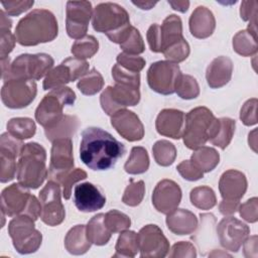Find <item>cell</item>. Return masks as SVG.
<instances>
[{"instance_id":"cell-1","label":"cell","mask_w":258,"mask_h":258,"mask_svg":"<svg viewBox=\"0 0 258 258\" xmlns=\"http://www.w3.org/2000/svg\"><path fill=\"white\" fill-rule=\"evenodd\" d=\"M125 151L123 143L101 128L89 127L82 132L80 157L83 163L93 170L114 167Z\"/></svg>"},{"instance_id":"cell-2","label":"cell","mask_w":258,"mask_h":258,"mask_svg":"<svg viewBox=\"0 0 258 258\" xmlns=\"http://www.w3.org/2000/svg\"><path fill=\"white\" fill-rule=\"evenodd\" d=\"M58 32L55 16L46 9H34L16 25V41L23 46H34L52 41Z\"/></svg>"},{"instance_id":"cell-3","label":"cell","mask_w":258,"mask_h":258,"mask_svg":"<svg viewBox=\"0 0 258 258\" xmlns=\"http://www.w3.org/2000/svg\"><path fill=\"white\" fill-rule=\"evenodd\" d=\"M92 24L96 31L105 33L112 42L118 44L127 38L132 29L128 12L113 2L100 3L95 7Z\"/></svg>"},{"instance_id":"cell-4","label":"cell","mask_w":258,"mask_h":258,"mask_svg":"<svg viewBox=\"0 0 258 258\" xmlns=\"http://www.w3.org/2000/svg\"><path fill=\"white\" fill-rule=\"evenodd\" d=\"M45 164L46 151L40 144L36 142L24 144L17 162L18 183L27 188H38L48 175Z\"/></svg>"},{"instance_id":"cell-5","label":"cell","mask_w":258,"mask_h":258,"mask_svg":"<svg viewBox=\"0 0 258 258\" xmlns=\"http://www.w3.org/2000/svg\"><path fill=\"white\" fill-rule=\"evenodd\" d=\"M219 119L207 107L191 109L184 119L182 139L184 145L191 150L204 146L216 135L219 129Z\"/></svg>"},{"instance_id":"cell-6","label":"cell","mask_w":258,"mask_h":258,"mask_svg":"<svg viewBox=\"0 0 258 258\" xmlns=\"http://www.w3.org/2000/svg\"><path fill=\"white\" fill-rule=\"evenodd\" d=\"M75 101L76 94L71 88L63 86L53 89L38 104L35 119L44 129L51 128L63 117V107L73 105Z\"/></svg>"},{"instance_id":"cell-7","label":"cell","mask_w":258,"mask_h":258,"mask_svg":"<svg viewBox=\"0 0 258 258\" xmlns=\"http://www.w3.org/2000/svg\"><path fill=\"white\" fill-rule=\"evenodd\" d=\"M53 58L47 53H23L18 55L10 64L4 82L10 79L37 81L43 78L53 67Z\"/></svg>"},{"instance_id":"cell-8","label":"cell","mask_w":258,"mask_h":258,"mask_svg":"<svg viewBox=\"0 0 258 258\" xmlns=\"http://www.w3.org/2000/svg\"><path fill=\"white\" fill-rule=\"evenodd\" d=\"M8 234L16 251L20 254H30L38 250L42 235L35 229L34 220L27 215H19L8 224Z\"/></svg>"},{"instance_id":"cell-9","label":"cell","mask_w":258,"mask_h":258,"mask_svg":"<svg viewBox=\"0 0 258 258\" xmlns=\"http://www.w3.org/2000/svg\"><path fill=\"white\" fill-rule=\"evenodd\" d=\"M139 101V87L122 83H115L114 87L108 86L100 96L101 107L109 116L127 106H135Z\"/></svg>"},{"instance_id":"cell-10","label":"cell","mask_w":258,"mask_h":258,"mask_svg":"<svg viewBox=\"0 0 258 258\" xmlns=\"http://www.w3.org/2000/svg\"><path fill=\"white\" fill-rule=\"evenodd\" d=\"M180 76L181 72L177 63L168 60H158L149 67L147 83L154 92L161 95H170L175 92Z\"/></svg>"},{"instance_id":"cell-11","label":"cell","mask_w":258,"mask_h":258,"mask_svg":"<svg viewBox=\"0 0 258 258\" xmlns=\"http://www.w3.org/2000/svg\"><path fill=\"white\" fill-rule=\"evenodd\" d=\"M36 88V84L32 80L10 79L2 86L1 100L7 108H25L35 99Z\"/></svg>"},{"instance_id":"cell-12","label":"cell","mask_w":258,"mask_h":258,"mask_svg":"<svg viewBox=\"0 0 258 258\" xmlns=\"http://www.w3.org/2000/svg\"><path fill=\"white\" fill-rule=\"evenodd\" d=\"M60 186L54 180H49L39 192V201L41 203V221L54 227L61 224L66 218L64 207L60 200Z\"/></svg>"},{"instance_id":"cell-13","label":"cell","mask_w":258,"mask_h":258,"mask_svg":"<svg viewBox=\"0 0 258 258\" xmlns=\"http://www.w3.org/2000/svg\"><path fill=\"white\" fill-rule=\"evenodd\" d=\"M66 28L71 38L80 39L86 36L90 19L93 15L89 1H68L66 8Z\"/></svg>"},{"instance_id":"cell-14","label":"cell","mask_w":258,"mask_h":258,"mask_svg":"<svg viewBox=\"0 0 258 258\" xmlns=\"http://www.w3.org/2000/svg\"><path fill=\"white\" fill-rule=\"evenodd\" d=\"M137 236L141 257L163 258L168 254V240L158 226L146 225L140 229Z\"/></svg>"},{"instance_id":"cell-15","label":"cell","mask_w":258,"mask_h":258,"mask_svg":"<svg viewBox=\"0 0 258 258\" xmlns=\"http://www.w3.org/2000/svg\"><path fill=\"white\" fill-rule=\"evenodd\" d=\"M22 140L10 133H2L0 137V181L2 183L12 180L17 173L16 158L19 157L23 147Z\"/></svg>"},{"instance_id":"cell-16","label":"cell","mask_w":258,"mask_h":258,"mask_svg":"<svg viewBox=\"0 0 258 258\" xmlns=\"http://www.w3.org/2000/svg\"><path fill=\"white\" fill-rule=\"evenodd\" d=\"M217 234L221 246L231 252H238L249 237V227L240 220L228 216L217 226Z\"/></svg>"},{"instance_id":"cell-17","label":"cell","mask_w":258,"mask_h":258,"mask_svg":"<svg viewBox=\"0 0 258 258\" xmlns=\"http://www.w3.org/2000/svg\"><path fill=\"white\" fill-rule=\"evenodd\" d=\"M32 195L20 183H12L1 192V212L8 217L25 215Z\"/></svg>"},{"instance_id":"cell-18","label":"cell","mask_w":258,"mask_h":258,"mask_svg":"<svg viewBox=\"0 0 258 258\" xmlns=\"http://www.w3.org/2000/svg\"><path fill=\"white\" fill-rule=\"evenodd\" d=\"M73 167L74 155L72 139L61 138L54 140L51 146L50 163L47 175L49 180L61 173L72 170Z\"/></svg>"},{"instance_id":"cell-19","label":"cell","mask_w":258,"mask_h":258,"mask_svg":"<svg viewBox=\"0 0 258 258\" xmlns=\"http://www.w3.org/2000/svg\"><path fill=\"white\" fill-rule=\"evenodd\" d=\"M181 201V189L171 179H162L152 192V205L161 214H169L177 209Z\"/></svg>"},{"instance_id":"cell-20","label":"cell","mask_w":258,"mask_h":258,"mask_svg":"<svg viewBox=\"0 0 258 258\" xmlns=\"http://www.w3.org/2000/svg\"><path fill=\"white\" fill-rule=\"evenodd\" d=\"M113 128L128 141H139L144 136V127L139 117L132 111L121 109L111 116Z\"/></svg>"},{"instance_id":"cell-21","label":"cell","mask_w":258,"mask_h":258,"mask_svg":"<svg viewBox=\"0 0 258 258\" xmlns=\"http://www.w3.org/2000/svg\"><path fill=\"white\" fill-rule=\"evenodd\" d=\"M74 203L79 211L91 213L101 210L106 204V198L95 184L82 182L75 187Z\"/></svg>"},{"instance_id":"cell-22","label":"cell","mask_w":258,"mask_h":258,"mask_svg":"<svg viewBox=\"0 0 258 258\" xmlns=\"http://www.w3.org/2000/svg\"><path fill=\"white\" fill-rule=\"evenodd\" d=\"M185 115L177 109H163L157 115L155 121L156 131L166 137L179 139L182 137Z\"/></svg>"},{"instance_id":"cell-23","label":"cell","mask_w":258,"mask_h":258,"mask_svg":"<svg viewBox=\"0 0 258 258\" xmlns=\"http://www.w3.org/2000/svg\"><path fill=\"white\" fill-rule=\"evenodd\" d=\"M219 190L223 200L240 201L247 190L245 174L236 169L225 171L219 180Z\"/></svg>"},{"instance_id":"cell-24","label":"cell","mask_w":258,"mask_h":258,"mask_svg":"<svg viewBox=\"0 0 258 258\" xmlns=\"http://www.w3.org/2000/svg\"><path fill=\"white\" fill-rule=\"evenodd\" d=\"M233 73V62L228 56H218L214 58L207 68L206 79L212 89H218L227 85Z\"/></svg>"},{"instance_id":"cell-25","label":"cell","mask_w":258,"mask_h":258,"mask_svg":"<svg viewBox=\"0 0 258 258\" xmlns=\"http://www.w3.org/2000/svg\"><path fill=\"white\" fill-rule=\"evenodd\" d=\"M188 24L191 35L203 39L213 34L216 27V19L209 8L205 6H198L192 11Z\"/></svg>"},{"instance_id":"cell-26","label":"cell","mask_w":258,"mask_h":258,"mask_svg":"<svg viewBox=\"0 0 258 258\" xmlns=\"http://www.w3.org/2000/svg\"><path fill=\"white\" fill-rule=\"evenodd\" d=\"M167 228L176 235H189L198 228V219L194 213L184 209H175L166 217Z\"/></svg>"},{"instance_id":"cell-27","label":"cell","mask_w":258,"mask_h":258,"mask_svg":"<svg viewBox=\"0 0 258 258\" xmlns=\"http://www.w3.org/2000/svg\"><path fill=\"white\" fill-rule=\"evenodd\" d=\"M91 245L85 225L73 227L64 237V247L73 255L85 254L91 248Z\"/></svg>"},{"instance_id":"cell-28","label":"cell","mask_w":258,"mask_h":258,"mask_svg":"<svg viewBox=\"0 0 258 258\" xmlns=\"http://www.w3.org/2000/svg\"><path fill=\"white\" fill-rule=\"evenodd\" d=\"M161 38V52L171 44L181 40L182 36V22L181 19L175 15H168L160 26Z\"/></svg>"},{"instance_id":"cell-29","label":"cell","mask_w":258,"mask_h":258,"mask_svg":"<svg viewBox=\"0 0 258 258\" xmlns=\"http://www.w3.org/2000/svg\"><path fill=\"white\" fill-rule=\"evenodd\" d=\"M80 122L77 116L63 115V117L51 128L44 129L46 138L53 142L56 139L72 138L79 128Z\"/></svg>"},{"instance_id":"cell-30","label":"cell","mask_w":258,"mask_h":258,"mask_svg":"<svg viewBox=\"0 0 258 258\" xmlns=\"http://www.w3.org/2000/svg\"><path fill=\"white\" fill-rule=\"evenodd\" d=\"M105 214L100 213L95 215L86 226L88 239L92 244L97 246L106 245L111 239L112 233L105 225Z\"/></svg>"},{"instance_id":"cell-31","label":"cell","mask_w":258,"mask_h":258,"mask_svg":"<svg viewBox=\"0 0 258 258\" xmlns=\"http://www.w3.org/2000/svg\"><path fill=\"white\" fill-rule=\"evenodd\" d=\"M190 160L204 173L210 172L219 164L220 155L215 148L209 146H201L192 152Z\"/></svg>"},{"instance_id":"cell-32","label":"cell","mask_w":258,"mask_h":258,"mask_svg":"<svg viewBox=\"0 0 258 258\" xmlns=\"http://www.w3.org/2000/svg\"><path fill=\"white\" fill-rule=\"evenodd\" d=\"M149 167V156L145 148L135 146L124 164V169L129 174H141L147 171Z\"/></svg>"},{"instance_id":"cell-33","label":"cell","mask_w":258,"mask_h":258,"mask_svg":"<svg viewBox=\"0 0 258 258\" xmlns=\"http://www.w3.org/2000/svg\"><path fill=\"white\" fill-rule=\"evenodd\" d=\"M113 257H135L139 251L138 236L134 231L124 230L120 234Z\"/></svg>"},{"instance_id":"cell-34","label":"cell","mask_w":258,"mask_h":258,"mask_svg":"<svg viewBox=\"0 0 258 258\" xmlns=\"http://www.w3.org/2000/svg\"><path fill=\"white\" fill-rule=\"evenodd\" d=\"M74 82L70 68L62 61L57 67L51 69L44 78L43 90H53L63 87L66 84Z\"/></svg>"},{"instance_id":"cell-35","label":"cell","mask_w":258,"mask_h":258,"mask_svg":"<svg viewBox=\"0 0 258 258\" xmlns=\"http://www.w3.org/2000/svg\"><path fill=\"white\" fill-rule=\"evenodd\" d=\"M7 131L19 140L31 138L36 131L35 123L27 117L12 118L7 123Z\"/></svg>"},{"instance_id":"cell-36","label":"cell","mask_w":258,"mask_h":258,"mask_svg":"<svg viewBox=\"0 0 258 258\" xmlns=\"http://www.w3.org/2000/svg\"><path fill=\"white\" fill-rule=\"evenodd\" d=\"M233 48L242 56H251L257 52V36L246 30H240L233 37Z\"/></svg>"},{"instance_id":"cell-37","label":"cell","mask_w":258,"mask_h":258,"mask_svg":"<svg viewBox=\"0 0 258 258\" xmlns=\"http://www.w3.org/2000/svg\"><path fill=\"white\" fill-rule=\"evenodd\" d=\"M103 86L104 79L96 69H92L91 71H89L79 80L77 84L80 92L86 96L96 95L103 89Z\"/></svg>"},{"instance_id":"cell-38","label":"cell","mask_w":258,"mask_h":258,"mask_svg":"<svg viewBox=\"0 0 258 258\" xmlns=\"http://www.w3.org/2000/svg\"><path fill=\"white\" fill-rule=\"evenodd\" d=\"M189 199L191 204L200 210H210L217 204L215 191L210 186H198L190 190Z\"/></svg>"},{"instance_id":"cell-39","label":"cell","mask_w":258,"mask_h":258,"mask_svg":"<svg viewBox=\"0 0 258 258\" xmlns=\"http://www.w3.org/2000/svg\"><path fill=\"white\" fill-rule=\"evenodd\" d=\"M219 129L214 136L210 140V142L221 149H225L231 142L234 132H235V127H236V122L235 120L228 118V117H223L219 118Z\"/></svg>"},{"instance_id":"cell-40","label":"cell","mask_w":258,"mask_h":258,"mask_svg":"<svg viewBox=\"0 0 258 258\" xmlns=\"http://www.w3.org/2000/svg\"><path fill=\"white\" fill-rule=\"evenodd\" d=\"M153 157L157 164L161 166H169L176 157L175 146L167 140H159L152 147Z\"/></svg>"},{"instance_id":"cell-41","label":"cell","mask_w":258,"mask_h":258,"mask_svg":"<svg viewBox=\"0 0 258 258\" xmlns=\"http://www.w3.org/2000/svg\"><path fill=\"white\" fill-rule=\"evenodd\" d=\"M99 49V42L93 35H86L83 38L77 39L72 46V53L80 59L90 58L95 55Z\"/></svg>"},{"instance_id":"cell-42","label":"cell","mask_w":258,"mask_h":258,"mask_svg":"<svg viewBox=\"0 0 258 258\" xmlns=\"http://www.w3.org/2000/svg\"><path fill=\"white\" fill-rule=\"evenodd\" d=\"M85 178H87V172L82 168H75L55 176L51 180L62 185V197L64 200H69L72 195L73 185Z\"/></svg>"},{"instance_id":"cell-43","label":"cell","mask_w":258,"mask_h":258,"mask_svg":"<svg viewBox=\"0 0 258 258\" xmlns=\"http://www.w3.org/2000/svg\"><path fill=\"white\" fill-rule=\"evenodd\" d=\"M175 93L181 99L190 100L197 98L200 95V87L194 77L181 74L175 88Z\"/></svg>"},{"instance_id":"cell-44","label":"cell","mask_w":258,"mask_h":258,"mask_svg":"<svg viewBox=\"0 0 258 258\" xmlns=\"http://www.w3.org/2000/svg\"><path fill=\"white\" fill-rule=\"evenodd\" d=\"M145 195V184L143 180L134 181L133 179H130L129 184L126 186L122 202L130 207H136L140 205Z\"/></svg>"},{"instance_id":"cell-45","label":"cell","mask_w":258,"mask_h":258,"mask_svg":"<svg viewBox=\"0 0 258 258\" xmlns=\"http://www.w3.org/2000/svg\"><path fill=\"white\" fill-rule=\"evenodd\" d=\"M104 221L105 225L112 234L122 232L128 229L131 225L130 218L118 210H111L106 213Z\"/></svg>"},{"instance_id":"cell-46","label":"cell","mask_w":258,"mask_h":258,"mask_svg":"<svg viewBox=\"0 0 258 258\" xmlns=\"http://www.w3.org/2000/svg\"><path fill=\"white\" fill-rule=\"evenodd\" d=\"M120 47L123 49V52L129 53V54H135L138 55L145 50V45L143 38L137 28L132 26V29L127 36V38L119 44Z\"/></svg>"},{"instance_id":"cell-47","label":"cell","mask_w":258,"mask_h":258,"mask_svg":"<svg viewBox=\"0 0 258 258\" xmlns=\"http://www.w3.org/2000/svg\"><path fill=\"white\" fill-rule=\"evenodd\" d=\"M189 51L190 49L187 41L184 38H182L181 40L165 48L162 53L168 61L178 63L180 61H183L188 56Z\"/></svg>"},{"instance_id":"cell-48","label":"cell","mask_w":258,"mask_h":258,"mask_svg":"<svg viewBox=\"0 0 258 258\" xmlns=\"http://www.w3.org/2000/svg\"><path fill=\"white\" fill-rule=\"evenodd\" d=\"M257 6L258 2L255 0L252 1H243L240 7V15L244 21H249L247 30L253 35L257 36Z\"/></svg>"},{"instance_id":"cell-49","label":"cell","mask_w":258,"mask_h":258,"mask_svg":"<svg viewBox=\"0 0 258 258\" xmlns=\"http://www.w3.org/2000/svg\"><path fill=\"white\" fill-rule=\"evenodd\" d=\"M116 60L119 66L134 73H139L145 67V59L135 54L121 52L117 55Z\"/></svg>"},{"instance_id":"cell-50","label":"cell","mask_w":258,"mask_h":258,"mask_svg":"<svg viewBox=\"0 0 258 258\" xmlns=\"http://www.w3.org/2000/svg\"><path fill=\"white\" fill-rule=\"evenodd\" d=\"M112 77L115 83H122V84H129L140 87V74L130 72L118 63H116L112 68Z\"/></svg>"},{"instance_id":"cell-51","label":"cell","mask_w":258,"mask_h":258,"mask_svg":"<svg viewBox=\"0 0 258 258\" xmlns=\"http://www.w3.org/2000/svg\"><path fill=\"white\" fill-rule=\"evenodd\" d=\"M178 173L186 180L196 181L204 176V172L191 162V160H183L177 166Z\"/></svg>"},{"instance_id":"cell-52","label":"cell","mask_w":258,"mask_h":258,"mask_svg":"<svg viewBox=\"0 0 258 258\" xmlns=\"http://www.w3.org/2000/svg\"><path fill=\"white\" fill-rule=\"evenodd\" d=\"M257 99L252 98L246 101L240 111V119L246 126H252L257 123Z\"/></svg>"},{"instance_id":"cell-53","label":"cell","mask_w":258,"mask_h":258,"mask_svg":"<svg viewBox=\"0 0 258 258\" xmlns=\"http://www.w3.org/2000/svg\"><path fill=\"white\" fill-rule=\"evenodd\" d=\"M2 6L4 7L5 13L9 16H18L21 13L30 9L34 1L31 0H15V1H1Z\"/></svg>"},{"instance_id":"cell-54","label":"cell","mask_w":258,"mask_h":258,"mask_svg":"<svg viewBox=\"0 0 258 258\" xmlns=\"http://www.w3.org/2000/svg\"><path fill=\"white\" fill-rule=\"evenodd\" d=\"M63 62L70 68L73 76V81L81 79L89 72V63L86 59H80L78 57L72 56L66 58Z\"/></svg>"},{"instance_id":"cell-55","label":"cell","mask_w":258,"mask_h":258,"mask_svg":"<svg viewBox=\"0 0 258 258\" xmlns=\"http://www.w3.org/2000/svg\"><path fill=\"white\" fill-rule=\"evenodd\" d=\"M258 200L257 198H252L246 203L239 206L240 216L249 223H255L258 219Z\"/></svg>"},{"instance_id":"cell-56","label":"cell","mask_w":258,"mask_h":258,"mask_svg":"<svg viewBox=\"0 0 258 258\" xmlns=\"http://www.w3.org/2000/svg\"><path fill=\"white\" fill-rule=\"evenodd\" d=\"M0 56L1 58L8 57V54L13 50L16 42V37L11 33L10 29H0Z\"/></svg>"},{"instance_id":"cell-57","label":"cell","mask_w":258,"mask_h":258,"mask_svg":"<svg viewBox=\"0 0 258 258\" xmlns=\"http://www.w3.org/2000/svg\"><path fill=\"white\" fill-rule=\"evenodd\" d=\"M168 255L169 257H196L197 251L190 242L180 241L172 246L171 252Z\"/></svg>"},{"instance_id":"cell-58","label":"cell","mask_w":258,"mask_h":258,"mask_svg":"<svg viewBox=\"0 0 258 258\" xmlns=\"http://www.w3.org/2000/svg\"><path fill=\"white\" fill-rule=\"evenodd\" d=\"M146 38L151 51L161 52V38H160V25L151 24L147 30Z\"/></svg>"},{"instance_id":"cell-59","label":"cell","mask_w":258,"mask_h":258,"mask_svg":"<svg viewBox=\"0 0 258 258\" xmlns=\"http://www.w3.org/2000/svg\"><path fill=\"white\" fill-rule=\"evenodd\" d=\"M239 201H231V200H223L219 204L220 213L224 216H232L239 209Z\"/></svg>"},{"instance_id":"cell-60","label":"cell","mask_w":258,"mask_h":258,"mask_svg":"<svg viewBox=\"0 0 258 258\" xmlns=\"http://www.w3.org/2000/svg\"><path fill=\"white\" fill-rule=\"evenodd\" d=\"M244 245V254L247 256L248 252L251 250L249 253V257H256L257 256V236H252L248 237L245 242L243 243Z\"/></svg>"},{"instance_id":"cell-61","label":"cell","mask_w":258,"mask_h":258,"mask_svg":"<svg viewBox=\"0 0 258 258\" xmlns=\"http://www.w3.org/2000/svg\"><path fill=\"white\" fill-rule=\"evenodd\" d=\"M167 3L171 6L172 9L179 11L181 13H184L187 11L189 7V2L188 1H167Z\"/></svg>"},{"instance_id":"cell-62","label":"cell","mask_w":258,"mask_h":258,"mask_svg":"<svg viewBox=\"0 0 258 258\" xmlns=\"http://www.w3.org/2000/svg\"><path fill=\"white\" fill-rule=\"evenodd\" d=\"M132 3L136 6H138L142 10H149L153 8L157 2H152V1H132Z\"/></svg>"}]
</instances>
